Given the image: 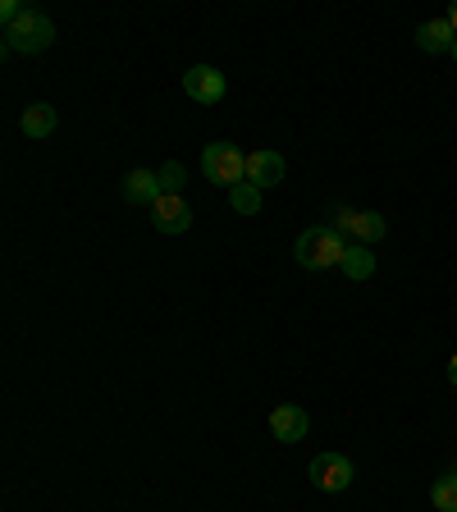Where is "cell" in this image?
Here are the masks:
<instances>
[{"mask_svg": "<svg viewBox=\"0 0 457 512\" xmlns=\"http://www.w3.org/2000/svg\"><path fill=\"white\" fill-rule=\"evenodd\" d=\"M348 238L334 229V224H316V229H307V234L298 238V247H293V256H298L302 270H343V256H348Z\"/></svg>", "mask_w": 457, "mask_h": 512, "instance_id": "6da1fadb", "label": "cell"}, {"mask_svg": "<svg viewBox=\"0 0 457 512\" xmlns=\"http://www.w3.org/2000/svg\"><path fill=\"white\" fill-rule=\"evenodd\" d=\"M0 37H5V51H14V55H42L55 42V23L42 10H23L14 23L0 28Z\"/></svg>", "mask_w": 457, "mask_h": 512, "instance_id": "7a4b0ae2", "label": "cell"}, {"mask_svg": "<svg viewBox=\"0 0 457 512\" xmlns=\"http://www.w3.org/2000/svg\"><path fill=\"white\" fill-rule=\"evenodd\" d=\"M202 170H206V179L220 183V188H238V183L247 179V156L234 142H211V147L202 151Z\"/></svg>", "mask_w": 457, "mask_h": 512, "instance_id": "3957f363", "label": "cell"}, {"mask_svg": "<svg viewBox=\"0 0 457 512\" xmlns=\"http://www.w3.org/2000/svg\"><path fill=\"white\" fill-rule=\"evenodd\" d=\"M307 471L320 494H343L352 480H357V462H352L348 453H320V458H311Z\"/></svg>", "mask_w": 457, "mask_h": 512, "instance_id": "277c9868", "label": "cell"}, {"mask_svg": "<svg viewBox=\"0 0 457 512\" xmlns=\"http://www.w3.org/2000/svg\"><path fill=\"white\" fill-rule=\"evenodd\" d=\"M330 224L339 229L343 238H348V243H362V247L380 243V238L389 234V224H384V215H380V211H352V206H339Z\"/></svg>", "mask_w": 457, "mask_h": 512, "instance_id": "5b68a950", "label": "cell"}, {"mask_svg": "<svg viewBox=\"0 0 457 512\" xmlns=\"http://www.w3.org/2000/svg\"><path fill=\"white\" fill-rule=\"evenodd\" d=\"M151 224L160 234H188L192 229V206L183 202V192H160L151 202Z\"/></svg>", "mask_w": 457, "mask_h": 512, "instance_id": "8992f818", "label": "cell"}, {"mask_svg": "<svg viewBox=\"0 0 457 512\" xmlns=\"http://www.w3.org/2000/svg\"><path fill=\"white\" fill-rule=\"evenodd\" d=\"M183 92L192 101H202V106H220L224 101V74L215 64H192L188 74H183Z\"/></svg>", "mask_w": 457, "mask_h": 512, "instance_id": "52a82bcc", "label": "cell"}, {"mask_svg": "<svg viewBox=\"0 0 457 512\" xmlns=\"http://www.w3.org/2000/svg\"><path fill=\"white\" fill-rule=\"evenodd\" d=\"M284 156L279 151H270V147H256V151H247V183H256V188L266 192V188H279L284 183Z\"/></svg>", "mask_w": 457, "mask_h": 512, "instance_id": "ba28073f", "label": "cell"}, {"mask_svg": "<svg viewBox=\"0 0 457 512\" xmlns=\"http://www.w3.org/2000/svg\"><path fill=\"white\" fill-rule=\"evenodd\" d=\"M307 430H311L307 407H298V403H279L275 412H270V435H275L279 444H298V439H307Z\"/></svg>", "mask_w": 457, "mask_h": 512, "instance_id": "9c48e42d", "label": "cell"}, {"mask_svg": "<svg viewBox=\"0 0 457 512\" xmlns=\"http://www.w3.org/2000/svg\"><path fill=\"white\" fill-rule=\"evenodd\" d=\"M453 42H457V32L448 28V19H426L421 28H416V46L426 55H444V51H453Z\"/></svg>", "mask_w": 457, "mask_h": 512, "instance_id": "30bf717a", "label": "cell"}, {"mask_svg": "<svg viewBox=\"0 0 457 512\" xmlns=\"http://www.w3.org/2000/svg\"><path fill=\"white\" fill-rule=\"evenodd\" d=\"M55 124H60V115H55V106H46V101H32V106L19 115V128L28 138H51Z\"/></svg>", "mask_w": 457, "mask_h": 512, "instance_id": "8fae6325", "label": "cell"}, {"mask_svg": "<svg viewBox=\"0 0 457 512\" xmlns=\"http://www.w3.org/2000/svg\"><path fill=\"white\" fill-rule=\"evenodd\" d=\"M124 197L133 206H151L160 197V179H156V170H128V179H124Z\"/></svg>", "mask_w": 457, "mask_h": 512, "instance_id": "7c38bea8", "label": "cell"}, {"mask_svg": "<svg viewBox=\"0 0 457 512\" xmlns=\"http://www.w3.org/2000/svg\"><path fill=\"white\" fill-rule=\"evenodd\" d=\"M430 503H435V512H457V467H448L430 485Z\"/></svg>", "mask_w": 457, "mask_h": 512, "instance_id": "4fadbf2b", "label": "cell"}, {"mask_svg": "<svg viewBox=\"0 0 457 512\" xmlns=\"http://www.w3.org/2000/svg\"><path fill=\"white\" fill-rule=\"evenodd\" d=\"M343 275H348V279H371L375 275V252H371V247L352 243L348 256H343Z\"/></svg>", "mask_w": 457, "mask_h": 512, "instance_id": "5bb4252c", "label": "cell"}, {"mask_svg": "<svg viewBox=\"0 0 457 512\" xmlns=\"http://www.w3.org/2000/svg\"><path fill=\"white\" fill-rule=\"evenodd\" d=\"M229 202H234L238 215H256V211H261V188L243 179L238 188H229Z\"/></svg>", "mask_w": 457, "mask_h": 512, "instance_id": "9a60e30c", "label": "cell"}, {"mask_svg": "<svg viewBox=\"0 0 457 512\" xmlns=\"http://www.w3.org/2000/svg\"><path fill=\"white\" fill-rule=\"evenodd\" d=\"M156 179H160V192H183L188 170H183L179 160H170V165H160V170H156Z\"/></svg>", "mask_w": 457, "mask_h": 512, "instance_id": "2e32d148", "label": "cell"}, {"mask_svg": "<svg viewBox=\"0 0 457 512\" xmlns=\"http://www.w3.org/2000/svg\"><path fill=\"white\" fill-rule=\"evenodd\" d=\"M23 10H28V5H19V0H0V28H5V23H14Z\"/></svg>", "mask_w": 457, "mask_h": 512, "instance_id": "e0dca14e", "label": "cell"}, {"mask_svg": "<svg viewBox=\"0 0 457 512\" xmlns=\"http://www.w3.org/2000/svg\"><path fill=\"white\" fill-rule=\"evenodd\" d=\"M448 380H453V389H457V352L448 357Z\"/></svg>", "mask_w": 457, "mask_h": 512, "instance_id": "ac0fdd59", "label": "cell"}, {"mask_svg": "<svg viewBox=\"0 0 457 512\" xmlns=\"http://www.w3.org/2000/svg\"><path fill=\"white\" fill-rule=\"evenodd\" d=\"M444 19H448V28H453V32H457V5H453V10H448V14H444Z\"/></svg>", "mask_w": 457, "mask_h": 512, "instance_id": "d6986e66", "label": "cell"}, {"mask_svg": "<svg viewBox=\"0 0 457 512\" xmlns=\"http://www.w3.org/2000/svg\"><path fill=\"white\" fill-rule=\"evenodd\" d=\"M448 55H453V60H457V42H453V51H448Z\"/></svg>", "mask_w": 457, "mask_h": 512, "instance_id": "ffe728a7", "label": "cell"}]
</instances>
